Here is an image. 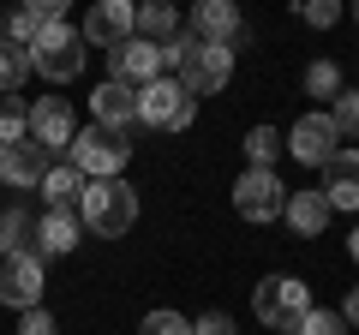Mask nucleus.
Segmentation results:
<instances>
[{
  "label": "nucleus",
  "mask_w": 359,
  "mask_h": 335,
  "mask_svg": "<svg viewBox=\"0 0 359 335\" xmlns=\"http://www.w3.org/2000/svg\"><path fill=\"white\" fill-rule=\"evenodd\" d=\"M287 335H347V323H341V311H318L311 306L306 317H299V329H287Z\"/></svg>",
  "instance_id": "nucleus-28"
},
{
  "label": "nucleus",
  "mask_w": 359,
  "mask_h": 335,
  "mask_svg": "<svg viewBox=\"0 0 359 335\" xmlns=\"http://www.w3.org/2000/svg\"><path fill=\"white\" fill-rule=\"evenodd\" d=\"M48 150L42 144H0V180L13 186V192H30V186H42V174H48Z\"/></svg>",
  "instance_id": "nucleus-14"
},
{
  "label": "nucleus",
  "mask_w": 359,
  "mask_h": 335,
  "mask_svg": "<svg viewBox=\"0 0 359 335\" xmlns=\"http://www.w3.org/2000/svg\"><path fill=\"white\" fill-rule=\"evenodd\" d=\"M78 126H72V108H66V96H36L30 102V144H42V150H72Z\"/></svg>",
  "instance_id": "nucleus-11"
},
{
  "label": "nucleus",
  "mask_w": 359,
  "mask_h": 335,
  "mask_svg": "<svg viewBox=\"0 0 359 335\" xmlns=\"http://www.w3.org/2000/svg\"><path fill=\"white\" fill-rule=\"evenodd\" d=\"M168 66H174V84L186 96H216L222 84H228L233 78V48H216V42H198V36H186V30H180L174 42H168Z\"/></svg>",
  "instance_id": "nucleus-1"
},
{
  "label": "nucleus",
  "mask_w": 359,
  "mask_h": 335,
  "mask_svg": "<svg viewBox=\"0 0 359 335\" xmlns=\"http://www.w3.org/2000/svg\"><path fill=\"white\" fill-rule=\"evenodd\" d=\"M42 204L48 210H78V198H84V174H78V168H66V162H54L48 174H42Z\"/></svg>",
  "instance_id": "nucleus-19"
},
{
  "label": "nucleus",
  "mask_w": 359,
  "mask_h": 335,
  "mask_svg": "<svg viewBox=\"0 0 359 335\" xmlns=\"http://www.w3.org/2000/svg\"><path fill=\"white\" fill-rule=\"evenodd\" d=\"M282 150L294 156V162H306V168H323L335 150H341V132H335L330 108H311V114H299L294 126L282 132Z\"/></svg>",
  "instance_id": "nucleus-7"
},
{
  "label": "nucleus",
  "mask_w": 359,
  "mask_h": 335,
  "mask_svg": "<svg viewBox=\"0 0 359 335\" xmlns=\"http://www.w3.org/2000/svg\"><path fill=\"white\" fill-rule=\"evenodd\" d=\"M252 311H257V323L264 329H299V317L311 311V287L299 282V275H264L257 282V294H252Z\"/></svg>",
  "instance_id": "nucleus-5"
},
{
  "label": "nucleus",
  "mask_w": 359,
  "mask_h": 335,
  "mask_svg": "<svg viewBox=\"0 0 359 335\" xmlns=\"http://www.w3.org/2000/svg\"><path fill=\"white\" fill-rule=\"evenodd\" d=\"M78 240H84V221H78V210H48V216L36 221V245H30V252L48 264V258L78 252Z\"/></svg>",
  "instance_id": "nucleus-17"
},
{
  "label": "nucleus",
  "mask_w": 359,
  "mask_h": 335,
  "mask_svg": "<svg viewBox=\"0 0 359 335\" xmlns=\"http://www.w3.org/2000/svg\"><path fill=\"white\" fill-rule=\"evenodd\" d=\"M36 30H42V18L30 13V6H18V13L0 18V42H13V48H30V42H36Z\"/></svg>",
  "instance_id": "nucleus-26"
},
{
  "label": "nucleus",
  "mask_w": 359,
  "mask_h": 335,
  "mask_svg": "<svg viewBox=\"0 0 359 335\" xmlns=\"http://www.w3.org/2000/svg\"><path fill=\"white\" fill-rule=\"evenodd\" d=\"M180 30H186V25H180V13H174V6H162V0H150V6H138V36H144V42H156V48H168V42H174Z\"/></svg>",
  "instance_id": "nucleus-20"
},
{
  "label": "nucleus",
  "mask_w": 359,
  "mask_h": 335,
  "mask_svg": "<svg viewBox=\"0 0 359 335\" xmlns=\"http://www.w3.org/2000/svg\"><path fill=\"white\" fill-rule=\"evenodd\" d=\"M282 204H287V186L276 168H245L240 180H233V210H240L245 221H282Z\"/></svg>",
  "instance_id": "nucleus-6"
},
{
  "label": "nucleus",
  "mask_w": 359,
  "mask_h": 335,
  "mask_svg": "<svg viewBox=\"0 0 359 335\" xmlns=\"http://www.w3.org/2000/svg\"><path fill=\"white\" fill-rule=\"evenodd\" d=\"M330 216L335 210L323 204V192H287V204H282V221L299 233V240H318V233L330 228Z\"/></svg>",
  "instance_id": "nucleus-18"
},
{
  "label": "nucleus",
  "mask_w": 359,
  "mask_h": 335,
  "mask_svg": "<svg viewBox=\"0 0 359 335\" xmlns=\"http://www.w3.org/2000/svg\"><path fill=\"white\" fill-rule=\"evenodd\" d=\"M18 335H54V317H48V306L25 311V323H18Z\"/></svg>",
  "instance_id": "nucleus-32"
},
{
  "label": "nucleus",
  "mask_w": 359,
  "mask_h": 335,
  "mask_svg": "<svg viewBox=\"0 0 359 335\" xmlns=\"http://www.w3.org/2000/svg\"><path fill=\"white\" fill-rule=\"evenodd\" d=\"M299 84H306V96H323V102H335V96L347 90V78H341V66H335V60H311Z\"/></svg>",
  "instance_id": "nucleus-21"
},
{
  "label": "nucleus",
  "mask_w": 359,
  "mask_h": 335,
  "mask_svg": "<svg viewBox=\"0 0 359 335\" xmlns=\"http://www.w3.org/2000/svg\"><path fill=\"white\" fill-rule=\"evenodd\" d=\"M347 258H353V264H359V228H353V233H347Z\"/></svg>",
  "instance_id": "nucleus-34"
},
{
  "label": "nucleus",
  "mask_w": 359,
  "mask_h": 335,
  "mask_svg": "<svg viewBox=\"0 0 359 335\" xmlns=\"http://www.w3.org/2000/svg\"><path fill=\"white\" fill-rule=\"evenodd\" d=\"M126 162H132L126 132H108V126H84L72 138V150H66V168H78L84 180H120Z\"/></svg>",
  "instance_id": "nucleus-3"
},
{
  "label": "nucleus",
  "mask_w": 359,
  "mask_h": 335,
  "mask_svg": "<svg viewBox=\"0 0 359 335\" xmlns=\"http://www.w3.org/2000/svg\"><path fill=\"white\" fill-rule=\"evenodd\" d=\"M25 78H30V48H13V42H0V96H13Z\"/></svg>",
  "instance_id": "nucleus-24"
},
{
  "label": "nucleus",
  "mask_w": 359,
  "mask_h": 335,
  "mask_svg": "<svg viewBox=\"0 0 359 335\" xmlns=\"http://www.w3.org/2000/svg\"><path fill=\"white\" fill-rule=\"evenodd\" d=\"M330 120H335V132H341V138H359V84H353V90H341V96H335Z\"/></svg>",
  "instance_id": "nucleus-27"
},
{
  "label": "nucleus",
  "mask_w": 359,
  "mask_h": 335,
  "mask_svg": "<svg viewBox=\"0 0 359 335\" xmlns=\"http://www.w3.org/2000/svg\"><path fill=\"white\" fill-rule=\"evenodd\" d=\"M84 36H78L72 25H42L36 30V42H30V72H42L48 84H72L78 72H84Z\"/></svg>",
  "instance_id": "nucleus-4"
},
{
  "label": "nucleus",
  "mask_w": 359,
  "mask_h": 335,
  "mask_svg": "<svg viewBox=\"0 0 359 335\" xmlns=\"http://www.w3.org/2000/svg\"><path fill=\"white\" fill-rule=\"evenodd\" d=\"M323 204L330 210H359V150H335L323 162Z\"/></svg>",
  "instance_id": "nucleus-16"
},
{
  "label": "nucleus",
  "mask_w": 359,
  "mask_h": 335,
  "mask_svg": "<svg viewBox=\"0 0 359 335\" xmlns=\"http://www.w3.org/2000/svg\"><path fill=\"white\" fill-rule=\"evenodd\" d=\"M78 221H84L96 240H120V233L138 228V192H132L126 180H84Z\"/></svg>",
  "instance_id": "nucleus-2"
},
{
  "label": "nucleus",
  "mask_w": 359,
  "mask_h": 335,
  "mask_svg": "<svg viewBox=\"0 0 359 335\" xmlns=\"http://www.w3.org/2000/svg\"><path fill=\"white\" fill-rule=\"evenodd\" d=\"M90 114H96V126H108V132L138 126V90H132V84H120V78H102V84H96V96H90Z\"/></svg>",
  "instance_id": "nucleus-15"
},
{
  "label": "nucleus",
  "mask_w": 359,
  "mask_h": 335,
  "mask_svg": "<svg viewBox=\"0 0 359 335\" xmlns=\"http://www.w3.org/2000/svg\"><path fill=\"white\" fill-rule=\"evenodd\" d=\"M198 114V102L186 90H180L174 78H156V84H144L138 90V126H156V132H186Z\"/></svg>",
  "instance_id": "nucleus-8"
},
{
  "label": "nucleus",
  "mask_w": 359,
  "mask_h": 335,
  "mask_svg": "<svg viewBox=\"0 0 359 335\" xmlns=\"http://www.w3.org/2000/svg\"><path fill=\"white\" fill-rule=\"evenodd\" d=\"M138 335H192V317H180V311H150V317L138 323Z\"/></svg>",
  "instance_id": "nucleus-29"
},
{
  "label": "nucleus",
  "mask_w": 359,
  "mask_h": 335,
  "mask_svg": "<svg viewBox=\"0 0 359 335\" xmlns=\"http://www.w3.org/2000/svg\"><path fill=\"white\" fill-rule=\"evenodd\" d=\"M108 78H120V84H132V90H144V84H156V78H168V54L156 48V42L132 36L126 48H114V72H108Z\"/></svg>",
  "instance_id": "nucleus-13"
},
{
  "label": "nucleus",
  "mask_w": 359,
  "mask_h": 335,
  "mask_svg": "<svg viewBox=\"0 0 359 335\" xmlns=\"http://www.w3.org/2000/svg\"><path fill=\"white\" fill-rule=\"evenodd\" d=\"M30 138V108L18 96H0V144H25Z\"/></svg>",
  "instance_id": "nucleus-25"
},
{
  "label": "nucleus",
  "mask_w": 359,
  "mask_h": 335,
  "mask_svg": "<svg viewBox=\"0 0 359 335\" xmlns=\"http://www.w3.org/2000/svg\"><path fill=\"white\" fill-rule=\"evenodd\" d=\"M78 36H84V48H108V54L126 48V42L138 36V6H132V0H96Z\"/></svg>",
  "instance_id": "nucleus-9"
},
{
  "label": "nucleus",
  "mask_w": 359,
  "mask_h": 335,
  "mask_svg": "<svg viewBox=\"0 0 359 335\" xmlns=\"http://www.w3.org/2000/svg\"><path fill=\"white\" fill-rule=\"evenodd\" d=\"M186 36L216 42V48H233V42L245 36L240 6H228V0H198V6H192V18H186Z\"/></svg>",
  "instance_id": "nucleus-12"
},
{
  "label": "nucleus",
  "mask_w": 359,
  "mask_h": 335,
  "mask_svg": "<svg viewBox=\"0 0 359 335\" xmlns=\"http://www.w3.org/2000/svg\"><path fill=\"white\" fill-rule=\"evenodd\" d=\"M276 156H282V132L276 126H252L245 132V168H276Z\"/></svg>",
  "instance_id": "nucleus-22"
},
{
  "label": "nucleus",
  "mask_w": 359,
  "mask_h": 335,
  "mask_svg": "<svg viewBox=\"0 0 359 335\" xmlns=\"http://www.w3.org/2000/svg\"><path fill=\"white\" fill-rule=\"evenodd\" d=\"M192 335H240V323L228 311H204V317H192Z\"/></svg>",
  "instance_id": "nucleus-31"
},
{
  "label": "nucleus",
  "mask_w": 359,
  "mask_h": 335,
  "mask_svg": "<svg viewBox=\"0 0 359 335\" xmlns=\"http://www.w3.org/2000/svg\"><path fill=\"white\" fill-rule=\"evenodd\" d=\"M341 323H359V287H347V299H341Z\"/></svg>",
  "instance_id": "nucleus-33"
},
{
  "label": "nucleus",
  "mask_w": 359,
  "mask_h": 335,
  "mask_svg": "<svg viewBox=\"0 0 359 335\" xmlns=\"http://www.w3.org/2000/svg\"><path fill=\"white\" fill-rule=\"evenodd\" d=\"M353 25H359V6H353Z\"/></svg>",
  "instance_id": "nucleus-35"
},
{
  "label": "nucleus",
  "mask_w": 359,
  "mask_h": 335,
  "mask_svg": "<svg viewBox=\"0 0 359 335\" xmlns=\"http://www.w3.org/2000/svg\"><path fill=\"white\" fill-rule=\"evenodd\" d=\"M30 216H25V210H18V204H6V210H0V258H13V252H30Z\"/></svg>",
  "instance_id": "nucleus-23"
},
{
  "label": "nucleus",
  "mask_w": 359,
  "mask_h": 335,
  "mask_svg": "<svg viewBox=\"0 0 359 335\" xmlns=\"http://www.w3.org/2000/svg\"><path fill=\"white\" fill-rule=\"evenodd\" d=\"M42 258L36 252H13V258H0V306L13 311H36L42 306Z\"/></svg>",
  "instance_id": "nucleus-10"
},
{
  "label": "nucleus",
  "mask_w": 359,
  "mask_h": 335,
  "mask_svg": "<svg viewBox=\"0 0 359 335\" xmlns=\"http://www.w3.org/2000/svg\"><path fill=\"white\" fill-rule=\"evenodd\" d=\"M299 18H306L311 30H330L335 18H341V6H335V0H306V6H299Z\"/></svg>",
  "instance_id": "nucleus-30"
}]
</instances>
